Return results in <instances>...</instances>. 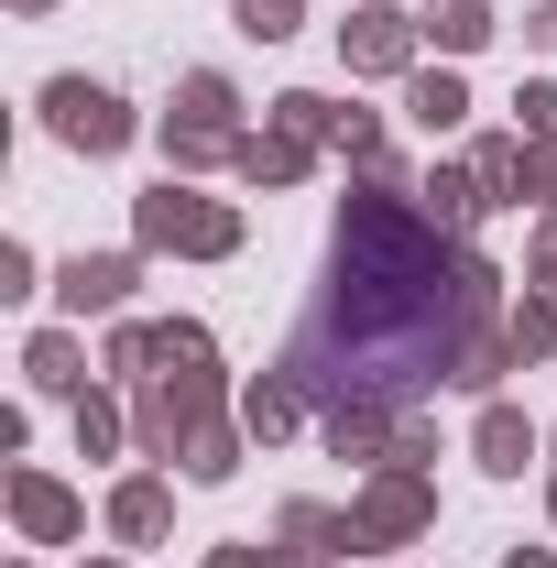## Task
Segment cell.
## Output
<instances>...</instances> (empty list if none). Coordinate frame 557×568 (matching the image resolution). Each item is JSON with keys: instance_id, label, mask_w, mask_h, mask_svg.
Wrapping results in <instances>:
<instances>
[{"instance_id": "cell-30", "label": "cell", "mask_w": 557, "mask_h": 568, "mask_svg": "<svg viewBox=\"0 0 557 568\" xmlns=\"http://www.w3.org/2000/svg\"><path fill=\"white\" fill-rule=\"evenodd\" d=\"M198 568H284V558H274V547H252V536H230V547H209Z\"/></svg>"}, {"instance_id": "cell-32", "label": "cell", "mask_w": 557, "mask_h": 568, "mask_svg": "<svg viewBox=\"0 0 557 568\" xmlns=\"http://www.w3.org/2000/svg\"><path fill=\"white\" fill-rule=\"evenodd\" d=\"M503 568H557V558H547V547H514V558H503Z\"/></svg>"}, {"instance_id": "cell-24", "label": "cell", "mask_w": 557, "mask_h": 568, "mask_svg": "<svg viewBox=\"0 0 557 568\" xmlns=\"http://www.w3.org/2000/svg\"><path fill=\"white\" fill-rule=\"evenodd\" d=\"M230 22H241L252 44H284V33L306 22V0H230Z\"/></svg>"}, {"instance_id": "cell-8", "label": "cell", "mask_w": 557, "mask_h": 568, "mask_svg": "<svg viewBox=\"0 0 557 568\" xmlns=\"http://www.w3.org/2000/svg\"><path fill=\"white\" fill-rule=\"evenodd\" d=\"M132 284H142V252H77V263H55V306L88 328V317H121Z\"/></svg>"}, {"instance_id": "cell-19", "label": "cell", "mask_w": 557, "mask_h": 568, "mask_svg": "<svg viewBox=\"0 0 557 568\" xmlns=\"http://www.w3.org/2000/svg\"><path fill=\"white\" fill-rule=\"evenodd\" d=\"M470 175H482L492 209H514V175H525V132H482L470 142Z\"/></svg>"}, {"instance_id": "cell-13", "label": "cell", "mask_w": 557, "mask_h": 568, "mask_svg": "<svg viewBox=\"0 0 557 568\" xmlns=\"http://www.w3.org/2000/svg\"><path fill=\"white\" fill-rule=\"evenodd\" d=\"M22 372H33V394H88V339H77V328H33V339H22Z\"/></svg>"}, {"instance_id": "cell-15", "label": "cell", "mask_w": 557, "mask_h": 568, "mask_svg": "<svg viewBox=\"0 0 557 568\" xmlns=\"http://www.w3.org/2000/svg\"><path fill=\"white\" fill-rule=\"evenodd\" d=\"M405 110H416V132H459V121H470V77L459 67H416L405 77Z\"/></svg>"}, {"instance_id": "cell-6", "label": "cell", "mask_w": 557, "mask_h": 568, "mask_svg": "<svg viewBox=\"0 0 557 568\" xmlns=\"http://www.w3.org/2000/svg\"><path fill=\"white\" fill-rule=\"evenodd\" d=\"M416 55H426V22L394 11V0H361L340 22V67L350 77H416Z\"/></svg>"}, {"instance_id": "cell-23", "label": "cell", "mask_w": 557, "mask_h": 568, "mask_svg": "<svg viewBox=\"0 0 557 568\" xmlns=\"http://www.w3.org/2000/svg\"><path fill=\"white\" fill-rule=\"evenodd\" d=\"M99 372H121V383H142V372H153V317H121V328L99 339Z\"/></svg>"}, {"instance_id": "cell-4", "label": "cell", "mask_w": 557, "mask_h": 568, "mask_svg": "<svg viewBox=\"0 0 557 568\" xmlns=\"http://www.w3.org/2000/svg\"><path fill=\"white\" fill-rule=\"evenodd\" d=\"M44 132L67 142V153H88V164H110V153H132V110H121V88H99V77H44Z\"/></svg>"}, {"instance_id": "cell-37", "label": "cell", "mask_w": 557, "mask_h": 568, "mask_svg": "<svg viewBox=\"0 0 557 568\" xmlns=\"http://www.w3.org/2000/svg\"><path fill=\"white\" fill-rule=\"evenodd\" d=\"M547 448H557V426H547Z\"/></svg>"}, {"instance_id": "cell-3", "label": "cell", "mask_w": 557, "mask_h": 568, "mask_svg": "<svg viewBox=\"0 0 557 568\" xmlns=\"http://www.w3.org/2000/svg\"><path fill=\"white\" fill-rule=\"evenodd\" d=\"M230 142H241V88L219 67L175 77V110H164V175H209L230 164Z\"/></svg>"}, {"instance_id": "cell-5", "label": "cell", "mask_w": 557, "mask_h": 568, "mask_svg": "<svg viewBox=\"0 0 557 568\" xmlns=\"http://www.w3.org/2000/svg\"><path fill=\"white\" fill-rule=\"evenodd\" d=\"M437 536V481L426 470H372L350 493V558L361 547H426Z\"/></svg>"}, {"instance_id": "cell-17", "label": "cell", "mask_w": 557, "mask_h": 568, "mask_svg": "<svg viewBox=\"0 0 557 568\" xmlns=\"http://www.w3.org/2000/svg\"><path fill=\"white\" fill-rule=\"evenodd\" d=\"M492 33H503V22H492V0H426V44H437L448 67H459V55H482Z\"/></svg>"}, {"instance_id": "cell-7", "label": "cell", "mask_w": 557, "mask_h": 568, "mask_svg": "<svg viewBox=\"0 0 557 568\" xmlns=\"http://www.w3.org/2000/svg\"><path fill=\"white\" fill-rule=\"evenodd\" d=\"M0 503H11V536H22V547H77V536H88V503H77L55 470H33V459L0 481Z\"/></svg>"}, {"instance_id": "cell-22", "label": "cell", "mask_w": 557, "mask_h": 568, "mask_svg": "<svg viewBox=\"0 0 557 568\" xmlns=\"http://www.w3.org/2000/svg\"><path fill=\"white\" fill-rule=\"evenodd\" d=\"M503 339H514L525 361H547V351H557V295H536V284H525V295L503 306Z\"/></svg>"}, {"instance_id": "cell-16", "label": "cell", "mask_w": 557, "mask_h": 568, "mask_svg": "<svg viewBox=\"0 0 557 568\" xmlns=\"http://www.w3.org/2000/svg\"><path fill=\"white\" fill-rule=\"evenodd\" d=\"M241 426H252V448H274V437L306 426V394H295L284 372H263V383H241Z\"/></svg>"}, {"instance_id": "cell-28", "label": "cell", "mask_w": 557, "mask_h": 568, "mask_svg": "<svg viewBox=\"0 0 557 568\" xmlns=\"http://www.w3.org/2000/svg\"><path fill=\"white\" fill-rule=\"evenodd\" d=\"M426 459H437V426L405 405V426H394V470H426Z\"/></svg>"}, {"instance_id": "cell-12", "label": "cell", "mask_w": 557, "mask_h": 568, "mask_svg": "<svg viewBox=\"0 0 557 568\" xmlns=\"http://www.w3.org/2000/svg\"><path fill=\"white\" fill-rule=\"evenodd\" d=\"M164 525H175V493H164V470H132V481L110 493V536H121V547H164Z\"/></svg>"}, {"instance_id": "cell-27", "label": "cell", "mask_w": 557, "mask_h": 568, "mask_svg": "<svg viewBox=\"0 0 557 568\" xmlns=\"http://www.w3.org/2000/svg\"><path fill=\"white\" fill-rule=\"evenodd\" d=\"M514 110H525V142H557V77H525Z\"/></svg>"}, {"instance_id": "cell-21", "label": "cell", "mask_w": 557, "mask_h": 568, "mask_svg": "<svg viewBox=\"0 0 557 568\" xmlns=\"http://www.w3.org/2000/svg\"><path fill=\"white\" fill-rule=\"evenodd\" d=\"M121 437H132V416L88 383V394H77V459H121Z\"/></svg>"}, {"instance_id": "cell-14", "label": "cell", "mask_w": 557, "mask_h": 568, "mask_svg": "<svg viewBox=\"0 0 557 568\" xmlns=\"http://www.w3.org/2000/svg\"><path fill=\"white\" fill-rule=\"evenodd\" d=\"M416 209L437 219V230H459V241H470V219H482L492 197H482V175H470V164H426V186H416Z\"/></svg>"}, {"instance_id": "cell-18", "label": "cell", "mask_w": 557, "mask_h": 568, "mask_svg": "<svg viewBox=\"0 0 557 568\" xmlns=\"http://www.w3.org/2000/svg\"><path fill=\"white\" fill-rule=\"evenodd\" d=\"M241 448H252V426H241V405H230L219 426H198V448H186L175 470H186V481H230V470H241Z\"/></svg>"}, {"instance_id": "cell-35", "label": "cell", "mask_w": 557, "mask_h": 568, "mask_svg": "<svg viewBox=\"0 0 557 568\" xmlns=\"http://www.w3.org/2000/svg\"><path fill=\"white\" fill-rule=\"evenodd\" d=\"M547 514H557V481H547Z\"/></svg>"}, {"instance_id": "cell-34", "label": "cell", "mask_w": 557, "mask_h": 568, "mask_svg": "<svg viewBox=\"0 0 557 568\" xmlns=\"http://www.w3.org/2000/svg\"><path fill=\"white\" fill-rule=\"evenodd\" d=\"M77 568H132V558H77Z\"/></svg>"}, {"instance_id": "cell-31", "label": "cell", "mask_w": 557, "mask_h": 568, "mask_svg": "<svg viewBox=\"0 0 557 568\" xmlns=\"http://www.w3.org/2000/svg\"><path fill=\"white\" fill-rule=\"evenodd\" d=\"M525 44H547V55H557V0H536V11H525Z\"/></svg>"}, {"instance_id": "cell-1", "label": "cell", "mask_w": 557, "mask_h": 568, "mask_svg": "<svg viewBox=\"0 0 557 568\" xmlns=\"http://www.w3.org/2000/svg\"><path fill=\"white\" fill-rule=\"evenodd\" d=\"M482 328H503V263L482 241L437 230L416 186L361 175V197L340 209V241H328V284L274 372L306 394V416L416 405L437 383H459V351Z\"/></svg>"}, {"instance_id": "cell-29", "label": "cell", "mask_w": 557, "mask_h": 568, "mask_svg": "<svg viewBox=\"0 0 557 568\" xmlns=\"http://www.w3.org/2000/svg\"><path fill=\"white\" fill-rule=\"evenodd\" d=\"M525 284L557 295V219H536V241H525Z\"/></svg>"}, {"instance_id": "cell-33", "label": "cell", "mask_w": 557, "mask_h": 568, "mask_svg": "<svg viewBox=\"0 0 557 568\" xmlns=\"http://www.w3.org/2000/svg\"><path fill=\"white\" fill-rule=\"evenodd\" d=\"M11 11H22V22H44V11H55V0H11Z\"/></svg>"}, {"instance_id": "cell-10", "label": "cell", "mask_w": 557, "mask_h": 568, "mask_svg": "<svg viewBox=\"0 0 557 568\" xmlns=\"http://www.w3.org/2000/svg\"><path fill=\"white\" fill-rule=\"evenodd\" d=\"M536 448H547V426L525 416V405H503V394H492L482 426H470V459H482L492 481H525V459H536Z\"/></svg>"}, {"instance_id": "cell-20", "label": "cell", "mask_w": 557, "mask_h": 568, "mask_svg": "<svg viewBox=\"0 0 557 568\" xmlns=\"http://www.w3.org/2000/svg\"><path fill=\"white\" fill-rule=\"evenodd\" d=\"M503 372H525V351H514V339H503V328H482V339H470V351H459V394H503Z\"/></svg>"}, {"instance_id": "cell-11", "label": "cell", "mask_w": 557, "mask_h": 568, "mask_svg": "<svg viewBox=\"0 0 557 568\" xmlns=\"http://www.w3.org/2000/svg\"><path fill=\"white\" fill-rule=\"evenodd\" d=\"M394 426H405V405H328V416H317V437H328V459L394 470Z\"/></svg>"}, {"instance_id": "cell-36", "label": "cell", "mask_w": 557, "mask_h": 568, "mask_svg": "<svg viewBox=\"0 0 557 568\" xmlns=\"http://www.w3.org/2000/svg\"><path fill=\"white\" fill-rule=\"evenodd\" d=\"M11 568H33V558H11Z\"/></svg>"}, {"instance_id": "cell-25", "label": "cell", "mask_w": 557, "mask_h": 568, "mask_svg": "<svg viewBox=\"0 0 557 568\" xmlns=\"http://www.w3.org/2000/svg\"><path fill=\"white\" fill-rule=\"evenodd\" d=\"M514 209H547V219H557V142H525V175H514Z\"/></svg>"}, {"instance_id": "cell-26", "label": "cell", "mask_w": 557, "mask_h": 568, "mask_svg": "<svg viewBox=\"0 0 557 568\" xmlns=\"http://www.w3.org/2000/svg\"><path fill=\"white\" fill-rule=\"evenodd\" d=\"M44 295V263H33V241H0V306H33Z\"/></svg>"}, {"instance_id": "cell-2", "label": "cell", "mask_w": 557, "mask_h": 568, "mask_svg": "<svg viewBox=\"0 0 557 568\" xmlns=\"http://www.w3.org/2000/svg\"><path fill=\"white\" fill-rule=\"evenodd\" d=\"M252 230L230 197H198L186 175H164V186H142L132 197V252H175V263H230Z\"/></svg>"}, {"instance_id": "cell-9", "label": "cell", "mask_w": 557, "mask_h": 568, "mask_svg": "<svg viewBox=\"0 0 557 568\" xmlns=\"http://www.w3.org/2000/svg\"><path fill=\"white\" fill-rule=\"evenodd\" d=\"M230 175H241V186H306V175H317V142L284 132V121H263V132L230 142Z\"/></svg>"}]
</instances>
